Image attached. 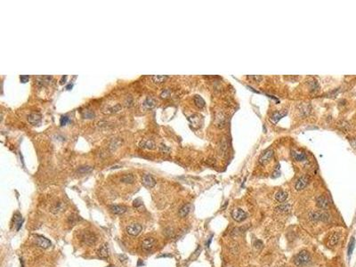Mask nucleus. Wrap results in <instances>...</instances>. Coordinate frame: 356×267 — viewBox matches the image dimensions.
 <instances>
[{"label":"nucleus","mask_w":356,"mask_h":267,"mask_svg":"<svg viewBox=\"0 0 356 267\" xmlns=\"http://www.w3.org/2000/svg\"><path fill=\"white\" fill-rule=\"evenodd\" d=\"M310 260H311V256L306 250L300 251L299 253L294 257V263L297 266L306 265L308 263H310Z\"/></svg>","instance_id":"nucleus-1"},{"label":"nucleus","mask_w":356,"mask_h":267,"mask_svg":"<svg viewBox=\"0 0 356 267\" xmlns=\"http://www.w3.org/2000/svg\"><path fill=\"white\" fill-rule=\"evenodd\" d=\"M330 215L324 211H311L309 213V218L312 221L327 222L330 220Z\"/></svg>","instance_id":"nucleus-2"},{"label":"nucleus","mask_w":356,"mask_h":267,"mask_svg":"<svg viewBox=\"0 0 356 267\" xmlns=\"http://www.w3.org/2000/svg\"><path fill=\"white\" fill-rule=\"evenodd\" d=\"M80 238H81L82 241L85 243V244L88 245V246L94 245V243L96 242V240H97L95 234H94V232L90 231H82Z\"/></svg>","instance_id":"nucleus-3"},{"label":"nucleus","mask_w":356,"mask_h":267,"mask_svg":"<svg viewBox=\"0 0 356 267\" xmlns=\"http://www.w3.org/2000/svg\"><path fill=\"white\" fill-rule=\"evenodd\" d=\"M273 154L274 153H273V150H265L263 153L262 155L260 156L258 161H259V163L261 165H266V164H268L269 162L272 160V159L273 158Z\"/></svg>","instance_id":"nucleus-4"},{"label":"nucleus","mask_w":356,"mask_h":267,"mask_svg":"<svg viewBox=\"0 0 356 267\" xmlns=\"http://www.w3.org/2000/svg\"><path fill=\"white\" fill-rule=\"evenodd\" d=\"M143 229L142 225L140 224H131L126 227V232L131 236H137Z\"/></svg>","instance_id":"nucleus-5"},{"label":"nucleus","mask_w":356,"mask_h":267,"mask_svg":"<svg viewBox=\"0 0 356 267\" xmlns=\"http://www.w3.org/2000/svg\"><path fill=\"white\" fill-rule=\"evenodd\" d=\"M231 217L233 218V220H235L236 222L240 223V222H243L244 220L247 218V214L242 209L236 208L231 212Z\"/></svg>","instance_id":"nucleus-6"},{"label":"nucleus","mask_w":356,"mask_h":267,"mask_svg":"<svg viewBox=\"0 0 356 267\" xmlns=\"http://www.w3.org/2000/svg\"><path fill=\"white\" fill-rule=\"evenodd\" d=\"M308 184H309V177L306 175H303L297 179L295 184V188L297 191H302L308 185Z\"/></svg>","instance_id":"nucleus-7"},{"label":"nucleus","mask_w":356,"mask_h":267,"mask_svg":"<svg viewBox=\"0 0 356 267\" xmlns=\"http://www.w3.org/2000/svg\"><path fill=\"white\" fill-rule=\"evenodd\" d=\"M35 243L41 249H48L51 246V241L43 236H35Z\"/></svg>","instance_id":"nucleus-8"},{"label":"nucleus","mask_w":356,"mask_h":267,"mask_svg":"<svg viewBox=\"0 0 356 267\" xmlns=\"http://www.w3.org/2000/svg\"><path fill=\"white\" fill-rule=\"evenodd\" d=\"M142 183H143V184H144V186L148 187V188H152V187L155 186V184H156L155 179L152 177V175H150L149 174H144V176H143Z\"/></svg>","instance_id":"nucleus-9"},{"label":"nucleus","mask_w":356,"mask_h":267,"mask_svg":"<svg viewBox=\"0 0 356 267\" xmlns=\"http://www.w3.org/2000/svg\"><path fill=\"white\" fill-rule=\"evenodd\" d=\"M155 242L156 241H155L154 238H151V237L145 238L144 241H143V242H142V248L144 250H146V251H149L150 249H152V248L154 247Z\"/></svg>","instance_id":"nucleus-10"},{"label":"nucleus","mask_w":356,"mask_h":267,"mask_svg":"<svg viewBox=\"0 0 356 267\" xmlns=\"http://www.w3.org/2000/svg\"><path fill=\"white\" fill-rule=\"evenodd\" d=\"M316 205L320 208L327 209L330 206V201L325 196H319L316 199Z\"/></svg>","instance_id":"nucleus-11"},{"label":"nucleus","mask_w":356,"mask_h":267,"mask_svg":"<svg viewBox=\"0 0 356 267\" xmlns=\"http://www.w3.org/2000/svg\"><path fill=\"white\" fill-rule=\"evenodd\" d=\"M157 104V100L154 97H147L143 103V107L145 110H150L154 108Z\"/></svg>","instance_id":"nucleus-12"},{"label":"nucleus","mask_w":356,"mask_h":267,"mask_svg":"<svg viewBox=\"0 0 356 267\" xmlns=\"http://www.w3.org/2000/svg\"><path fill=\"white\" fill-rule=\"evenodd\" d=\"M28 121L33 126L39 125L41 122V115L38 113H31L28 116Z\"/></svg>","instance_id":"nucleus-13"},{"label":"nucleus","mask_w":356,"mask_h":267,"mask_svg":"<svg viewBox=\"0 0 356 267\" xmlns=\"http://www.w3.org/2000/svg\"><path fill=\"white\" fill-rule=\"evenodd\" d=\"M339 239H340V235L339 233L337 232H334L332 233L330 238H329V241H328V245L330 246V247H334L335 245H337L338 241H339Z\"/></svg>","instance_id":"nucleus-14"},{"label":"nucleus","mask_w":356,"mask_h":267,"mask_svg":"<svg viewBox=\"0 0 356 267\" xmlns=\"http://www.w3.org/2000/svg\"><path fill=\"white\" fill-rule=\"evenodd\" d=\"M140 147H142V148H146V149H149V150H153L155 149V143L152 141V140H150V139H147V140H143L141 143H140Z\"/></svg>","instance_id":"nucleus-15"},{"label":"nucleus","mask_w":356,"mask_h":267,"mask_svg":"<svg viewBox=\"0 0 356 267\" xmlns=\"http://www.w3.org/2000/svg\"><path fill=\"white\" fill-rule=\"evenodd\" d=\"M287 112L286 111H281V112H273V114L272 115L271 117V120L273 122V123H277L281 118H283L285 115H287Z\"/></svg>","instance_id":"nucleus-16"},{"label":"nucleus","mask_w":356,"mask_h":267,"mask_svg":"<svg viewBox=\"0 0 356 267\" xmlns=\"http://www.w3.org/2000/svg\"><path fill=\"white\" fill-rule=\"evenodd\" d=\"M97 255H98V256H99L100 258H102V259H107V258L109 257V249H108L107 244L103 245V246L98 250Z\"/></svg>","instance_id":"nucleus-17"},{"label":"nucleus","mask_w":356,"mask_h":267,"mask_svg":"<svg viewBox=\"0 0 356 267\" xmlns=\"http://www.w3.org/2000/svg\"><path fill=\"white\" fill-rule=\"evenodd\" d=\"M111 210L112 213L116 214V215H122L126 211V207L124 206L120 205H112L111 206Z\"/></svg>","instance_id":"nucleus-18"},{"label":"nucleus","mask_w":356,"mask_h":267,"mask_svg":"<svg viewBox=\"0 0 356 267\" xmlns=\"http://www.w3.org/2000/svg\"><path fill=\"white\" fill-rule=\"evenodd\" d=\"M201 116L198 115V114H194L192 117L189 118V120L191 122V124L194 126L195 127H199L200 126V120H201Z\"/></svg>","instance_id":"nucleus-19"},{"label":"nucleus","mask_w":356,"mask_h":267,"mask_svg":"<svg viewBox=\"0 0 356 267\" xmlns=\"http://www.w3.org/2000/svg\"><path fill=\"white\" fill-rule=\"evenodd\" d=\"M191 207H192L191 204H186V205L183 206L181 208H180V210H179V213H178V214H179V217H185L188 214L190 213Z\"/></svg>","instance_id":"nucleus-20"},{"label":"nucleus","mask_w":356,"mask_h":267,"mask_svg":"<svg viewBox=\"0 0 356 267\" xmlns=\"http://www.w3.org/2000/svg\"><path fill=\"white\" fill-rule=\"evenodd\" d=\"M64 207H65V205H64L63 202H57V203H55V205L52 207L51 211L53 212L54 214H58L60 212L63 211Z\"/></svg>","instance_id":"nucleus-21"},{"label":"nucleus","mask_w":356,"mask_h":267,"mask_svg":"<svg viewBox=\"0 0 356 267\" xmlns=\"http://www.w3.org/2000/svg\"><path fill=\"white\" fill-rule=\"evenodd\" d=\"M120 181H121L122 183L131 184H133V183L135 182V176H134L132 174H124L123 176H121Z\"/></svg>","instance_id":"nucleus-22"},{"label":"nucleus","mask_w":356,"mask_h":267,"mask_svg":"<svg viewBox=\"0 0 356 267\" xmlns=\"http://www.w3.org/2000/svg\"><path fill=\"white\" fill-rule=\"evenodd\" d=\"M275 199L279 202H284L287 199V193H285L284 191H280V192H278V193H276Z\"/></svg>","instance_id":"nucleus-23"},{"label":"nucleus","mask_w":356,"mask_h":267,"mask_svg":"<svg viewBox=\"0 0 356 267\" xmlns=\"http://www.w3.org/2000/svg\"><path fill=\"white\" fill-rule=\"evenodd\" d=\"M168 79V76H163V75H153L151 76V80L156 84H161L164 81Z\"/></svg>","instance_id":"nucleus-24"},{"label":"nucleus","mask_w":356,"mask_h":267,"mask_svg":"<svg viewBox=\"0 0 356 267\" xmlns=\"http://www.w3.org/2000/svg\"><path fill=\"white\" fill-rule=\"evenodd\" d=\"M292 155H293V158L297 161H303V160H306V153H304L302 151H294Z\"/></svg>","instance_id":"nucleus-25"},{"label":"nucleus","mask_w":356,"mask_h":267,"mask_svg":"<svg viewBox=\"0 0 356 267\" xmlns=\"http://www.w3.org/2000/svg\"><path fill=\"white\" fill-rule=\"evenodd\" d=\"M194 103H195V105L197 106L198 108H203L205 106V101L200 95H195L194 96Z\"/></svg>","instance_id":"nucleus-26"},{"label":"nucleus","mask_w":356,"mask_h":267,"mask_svg":"<svg viewBox=\"0 0 356 267\" xmlns=\"http://www.w3.org/2000/svg\"><path fill=\"white\" fill-rule=\"evenodd\" d=\"M354 246H355V239H354V237H352L349 242V245H348V249H347V255H348L349 257L353 254V252H354Z\"/></svg>","instance_id":"nucleus-27"},{"label":"nucleus","mask_w":356,"mask_h":267,"mask_svg":"<svg viewBox=\"0 0 356 267\" xmlns=\"http://www.w3.org/2000/svg\"><path fill=\"white\" fill-rule=\"evenodd\" d=\"M92 170H93V168H92V167H90V166H83V167H80V168H78V169L77 170V172H78V174H88V173H90Z\"/></svg>","instance_id":"nucleus-28"},{"label":"nucleus","mask_w":356,"mask_h":267,"mask_svg":"<svg viewBox=\"0 0 356 267\" xmlns=\"http://www.w3.org/2000/svg\"><path fill=\"white\" fill-rule=\"evenodd\" d=\"M121 109V105L120 104H116L115 106L112 107H109L106 109V113H114V112H118L120 111Z\"/></svg>","instance_id":"nucleus-29"},{"label":"nucleus","mask_w":356,"mask_h":267,"mask_svg":"<svg viewBox=\"0 0 356 267\" xmlns=\"http://www.w3.org/2000/svg\"><path fill=\"white\" fill-rule=\"evenodd\" d=\"M14 219H15V223H14V225H15V227H16V230L19 231L20 228L21 227V225H22V222H23V219L21 218V216H20V215H18V217H14Z\"/></svg>","instance_id":"nucleus-30"},{"label":"nucleus","mask_w":356,"mask_h":267,"mask_svg":"<svg viewBox=\"0 0 356 267\" xmlns=\"http://www.w3.org/2000/svg\"><path fill=\"white\" fill-rule=\"evenodd\" d=\"M275 210L277 212H284V213H286V212H288L290 210V206L289 205L279 206V207H277L275 208Z\"/></svg>","instance_id":"nucleus-31"},{"label":"nucleus","mask_w":356,"mask_h":267,"mask_svg":"<svg viewBox=\"0 0 356 267\" xmlns=\"http://www.w3.org/2000/svg\"><path fill=\"white\" fill-rule=\"evenodd\" d=\"M119 144H120V141H119V140H118V139H113L112 141V143H111V144H110V148L112 149V150H116V148L119 147Z\"/></svg>","instance_id":"nucleus-32"},{"label":"nucleus","mask_w":356,"mask_h":267,"mask_svg":"<svg viewBox=\"0 0 356 267\" xmlns=\"http://www.w3.org/2000/svg\"><path fill=\"white\" fill-rule=\"evenodd\" d=\"M170 94H171V90L169 89V88H167V89H164L162 92H161L160 97L163 98V99H167V98H169V96H170Z\"/></svg>","instance_id":"nucleus-33"},{"label":"nucleus","mask_w":356,"mask_h":267,"mask_svg":"<svg viewBox=\"0 0 356 267\" xmlns=\"http://www.w3.org/2000/svg\"><path fill=\"white\" fill-rule=\"evenodd\" d=\"M83 117L86 118H93L94 117V113L90 110H86L83 112Z\"/></svg>","instance_id":"nucleus-34"},{"label":"nucleus","mask_w":356,"mask_h":267,"mask_svg":"<svg viewBox=\"0 0 356 267\" xmlns=\"http://www.w3.org/2000/svg\"><path fill=\"white\" fill-rule=\"evenodd\" d=\"M133 102H134L133 97H132L131 95H128V96H126V98L124 103H125V105L126 106V107H131V106L133 105Z\"/></svg>","instance_id":"nucleus-35"},{"label":"nucleus","mask_w":356,"mask_h":267,"mask_svg":"<svg viewBox=\"0 0 356 267\" xmlns=\"http://www.w3.org/2000/svg\"><path fill=\"white\" fill-rule=\"evenodd\" d=\"M159 151H161L163 153H169V151H170V148H169L167 145H165V144H163V143H161V144L159 145Z\"/></svg>","instance_id":"nucleus-36"},{"label":"nucleus","mask_w":356,"mask_h":267,"mask_svg":"<svg viewBox=\"0 0 356 267\" xmlns=\"http://www.w3.org/2000/svg\"><path fill=\"white\" fill-rule=\"evenodd\" d=\"M78 220H79V217L72 215V216H70L69 217V223L70 224H75Z\"/></svg>","instance_id":"nucleus-37"},{"label":"nucleus","mask_w":356,"mask_h":267,"mask_svg":"<svg viewBox=\"0 0 356 267\" xmlns=\"http://www.w3.org/2000/svg\"><path fill=\"white\" fill-rule=\"evenodd\" d=\"M69 121V118L68 116H63V117L61 118V119H60V124H61V126H65Z\"/></svg>","instance_id":"nucleus-38"},{"label":"nucleus","mask_w":356,"mask_h":267,"mask_svg":"<svg viewBox=\"0 0 356 267\" xmlns=\"http://www.w3.org/2000/svg\"><path fill=\"white\" fill-rule=\"evenodd\" d=\"M141 206H143V202L141 201V199H135V200L134 201V207H136V208H139Z\"/></svg>","instance_id":"nucleus-39"},{"label":"nucleus","mask_w":356,"mask_h":267,"mask_svg":"<svg viewBox=\"0 0 356 267\" xmlns=\"http://www.w3.org/2000/svg\"><path fill=\"white\" fill-rule=\"evenodd\" d=\"M20 79H21V83H26V82H28L29 79H30V76H28V75H22V76L20 77Z\"/></svg>","instance_id":"nucleus-40"},{"label":"nucleus","mask_w":356,"mask_h":267,"mask_svg":"<svg viewBox=\"0 0 356 267\" xmlns=\"http://www.w3.org/2000/svg\"><path fill=\"white\" fill-rule=\"evenodd\" d=\"M249 79H255V80L257 81V82L262 80L263 79L261 76H249Z\"/></svg>","instance_id":"nucleus-41"},{"label":"nucleus","mask_w":356,"mask_h":267,"mask_svg":"<svg viewBox=\"0 0 356 267\" xmlns=\"http://www.w3.org/2000/svg\"><path fill=\"white\" fill-rule=\"evenodd\" d=\"M212 238H213V235H211V237L209 238V240L207 241V242H206V247L207 248H209V246H210V243H211V241H212Z\"/></svg>","instance_id":"nucleus-42"},{"label":"nucleus","mask_w":356,"mask_h":267,"mask_svg":"<svg viewBox=\"0 0 356 267\" xmlns=\"http://www.w3.org/2000/svg\"><path fill=\"white\" fill-rule=\"evenodd\" d=\"M352 145H353L354 148H355L356 149V139H354V140L352 141Z\"/></svg>","instance_id":"nucleus-43"},{"label":"nucleus","mask_w":356,"mask_h":267,"mask_svg":"<svg viewBox=\"0 0 356 267\" xmlns=\"http://www.w3.org/2000/svg\"><path fill=\"white\" fill-rule=\"evenodd\" d=\"M72 87V85H69L68 87H67V89H69V88H71Z\"/></svg>","instance_id":"nucleus-44"},{"label":"nucleus","mask_w":356,"mask_h":267,"mask_svg":"<svg viewBox=\"0 0 356 267\" xmlns=\"http://www.w3.org/2000/svg\"><path fill=\"white\" fill-rule=\"evenodd\" d=\"M108 267H113V266H112V265H111V266H108Z\"/></svg>","instance_id":"nucleus-45"}]
</instances>
